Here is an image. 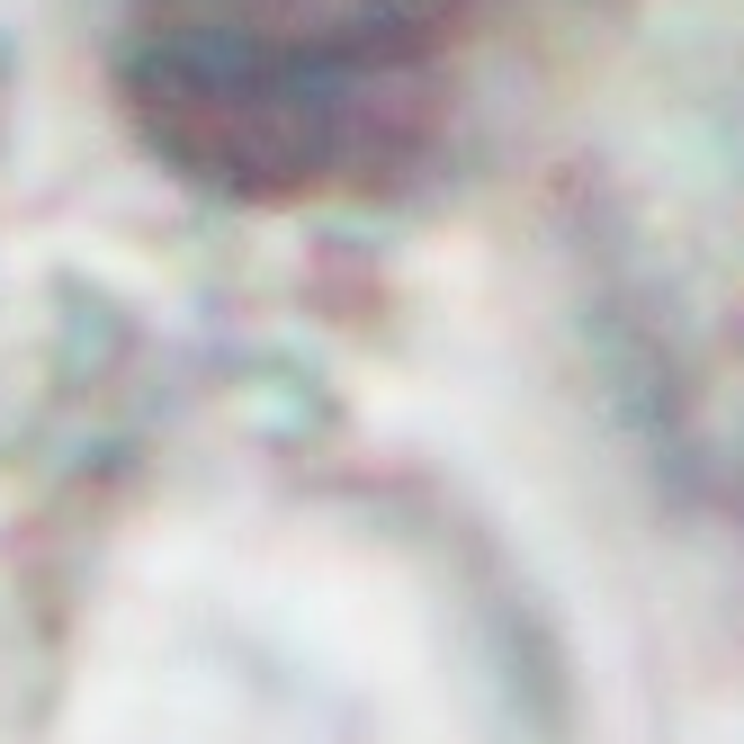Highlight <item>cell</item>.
<instances>
[{
	"instance_id": "1",
	"label": "cell",
	"mask_w": 744,
	"mask_h": 744,
	"mask_svg": "<svg viewBox=\"0 0 744 744\" xmlns=\"http://www.w3.org/2000/svg\"><path fill=\"white\" fill-rule=\"evenodd\" d=\"M467 0H171L126 99L162 153L234 198L368 189L439 126Z\"/></svg>"
}]
</instances>
